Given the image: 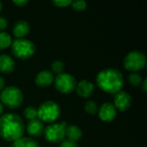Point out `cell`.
Wrapping results in <instances>:
<instances>
[{
  "mask_svg": "<svg viewBox=\"0 0 147 147\" xmlns=\"http://www.w3.org/2000/svg\"><path fill=\"white\" fill-rule=\"evenodd\" d=\"M24 124L22 118L14 113H7L0 116V137L8 142H14L22 137Z\"/></svg>",
  "mask_w": 147,
  "mask_h": 147,
  "instance_id": "1",
  "label": "cell"
},
{
  "mask_svg": "<svg viewBox=\"0 0 147 147\" xmlns=\"http://www.w3.org/2000/svg\"><path fill=\"white\" fill-rule=\"evenodd\" d=\"M96 85L102 91L109 94H116L123 87L122 73L115 68H106L98 72L96 78Z\"/></svg>",
  "mask_w": 147,
  "mask_h": 147,
  "instance_id": "2",
  "label": "cell"
},
{
  "mask_svg": "<svg viewBox=\"0 0 147 147\" xmlns=\"http://www.w3.org/2000/svg\"><path fill=\"white\" fill-rule=\"evenodd\" d=\"M59 105L53 101H46L37 109V117L40 121L46 123H53L60 115Z\"/></svg>",
  "mask_w": 147,
  "mask_h": 147,
  "instance_id": "3",
  "label": "cell"
},
{
  "mask_svg": "<svg viewBox=\"0 0 147 147\" xmlns=\"http://www.w3.org/2000/svg\"><path fill=\"white\" fill-rule=\"evenodd\" d=\"M0 102L9 109H17L23 102V94L22 90L16 86L5 87L1 91Z\"/></svg>",
  "mask_w": 147,
  "mask_h": 147,
  "instance_id": "4",
  "label": "cell"
},
{
  "mask_svg": "<svg viewBox=\"0 0 147 147\" xmlns=\"http://www.w3.org/2000/svg\"><path fill=\"white\" fill-rule=\"evenodd\" d=\"M11 52L19 59H28L35 53L34 44L25 38L16 39L11 43Z\"/></svg>",
  "mask_w": 147,
  "mask_h": 147,
  "instance_id": "5",
  "label": "cell"
},
{
  "mask_svg": "<svg viewBox=\"0 0 147 147\" xmlns=\"http://www.w3.org/2000/svg\"><path fill=\"white\" fill-rule=\"evenodd\" d=\"M66 122L52 123L44 129V136L47 141L52 144H59L65 140Z\"/></svg>",
  "mask_w": 147,
  "mask_h": 147,
  "instance_id": "6",
  "label": "cell"
},
{
  "mask_svg": "<svg viewBox=\"0 0 147 147\" xmlns=\"http://www.w3.org/2000/svg\"><path fill=\"white\" fill-rule=\"evenodd\" d=\"M146 57L140 51H132L124 58L123 65L127 71L137 72L146 67Z\"/></svg>",
  "mask_w": 147,
  "mask_h": 147,
  "instance_id": "7",
  "label": "cell"
},
{
  "mask_svg": "<svg viewBox=\"0 0 147 147\" xmlns=\"http://www.w3.org/2000/svg\"><path fill=\"white\" fill-rule=\"evenodd\" d=\"M55 89L62 94H70L75 90L77 86L76 78L69 73H61L53 79Z\"/></svg>",
  "mask_w": 147,
  "mask_h": 147,
  "instance_id": "8",
  "label": "cell"
},
{
  "mask_svg": "<svg viewBox=\"0 0 147 147\" xmlns=\"http://www.w3.org/2000/svg\"><path fill=\"white\" fill-rule=\"evenodd\" d=\"M132 104V98L126 91H119L115 94L114 96V106L116 109L123 112L127 110Z\"/></svg>",
  "mask_w": 147,
  "mask_h": 147,
  "instance_id": "9",
  "label": "cell"
},
{
  "mask_svg": "<svg viewBox=\"0 0 147 147\" xmlns=\"http://www.w3.org/2000/svg\"><path fill=\"white\" fill-rule=\"evenodd\" d=\"M97 112L100 120L104 122H110L114 121L117 115V110L111 102H104L99 108Z\"/></svg>",
  "mask_w": 147,
  "mask_h": 147,
  "instance_id": "10",
  "label": "cell"
},
{
  "mask_svg": "<svg viewBox=\"0 0 147 147\" xmlns=\"http://www.w3.org/2000/svg\"><path fill=\"white\" fill-rule=\"evenodd\" d=\"M44 125L38 118L28 121L27 124V132L33 138H39L44 133Z\"/></svg>",
  "mask_w": 147,
  "mask_h": 147,
  "instance_id": "11",
  "label": "cell"
},
{
  "mask_svg": "<svg viewBox=\"0 0 147 147\" xmlns=\"http://www.w3.org/2000/svg\"><path fill=\"white\" fill-rule=\"evenodd\" d=\"M54 77L49 71H41L36 74L34 78V83L36 85L41 88H46L53 83Z\"/></svg>",
  "mask_w": 147,
  "mask_h": 147,
  "instance_id": "12",
  "label": "cell"
},
{
  "mask_svg": "<svg viewBox=\"0 0 147 147\" xmlns=\"http://www.w3.org/2000/svg\"><path fill=\"white\" fill-rule=\"evenodd\" d=\"M75 90L79 96L83 98H88L94 92V84L88 80H82L77 84Z\"/></svg>",
  "mask_w": 147,
  "mask_h": 147,
  "instance_id": "13",
  "label": "cell"
},
{
  "mask_svg": "<svg viewBox=\"0 0 147 147\" xmlns=\"http://www.w3.org/2000/svg\"><path fill=\"white\" fill-rule=\"evenodd\" d=\"M16 63L10 56L7 54L0 55V72L4 74H9L14 71Z\"/></svg>",
  "mask_w": 147,
  "mask_h": 147,
  "instance_id": "14",
  "label": "cell"
},
{
  "mask_svg": "<svg viewBox=\"0 0 147 147\" xmlns=\"http://www.w3.org/2000/svg\"><path fill=\"white\" fill-rule=\"evenodd\" d=\"M29 31H30L29 24L24 20H20L14 24L13 34L17 39L24 38L29 33Z\"/></svg>",
  "mask_w": 147,
  "mask_h": 147,
  "instance_id": "15",
  "label": "cell"
},
{
  "mask_svg": "<svg viewBox=\"0 0 147 147\" xmlns=\"http://www.w3.org/2000/svg\"><path fill=\"white\" fill-rule=\"evenodd\" d=\"M65 136L68 138L67 139L68 140L77 143L81 140L83 136V133L78 127L75 125H71V126H67L65 129Z\"/></svg>",
  "mask_w": 147,
  "mask_h": 147,
  "instance_id": "16",
  "label": "cell"
},
{
  "mask_svg": "<svg viewBox=\"0 0 147 147\" xmlns=\"http://www.w3.org/2000/svg\"><path fill=\"white\" fill-rule=\"evenodd\" d=\"M10 147H40L39 143L32 138L22 137L19 140L12 142Z\"/></svg>",
  "mask_w": 147,
  "mask_h": 147,
  "instance_id": "17",
  "label": "cell"
},
{
  "mask_svg": "<svg viewBox=\"0 0 147 147\" xmlns=\"http://www.w3.org/2000/svg\"><path fill=\"white\" fill-rule=\"evenodd\" d=\"M12 39L11 36L4 31H0V50L6 49L11 46Z\"/></svg>",
  "mask_w": 147,
  "mask_h": 147,
  "instance_id": "18",
  "label": "cell"
},
{
  "mask_svg": "<svg viewBox=\"0 0 147 147\" xmlns=\"http://www.w3.org/2000/svg\"><path fill=\"white\" fill-rule=\"evenodd\" d=\"M23 115L28 121L36 119L37 118V109L33 106H28L24 109Z\"/></svg>",
  "mask_w": 147,
  "mask_h": 147,
  "instance_id": "19",
  "label": "cell"
},
{
  "mask_svg": "<svg viewBox=\"0 0 147 147\" xmlns=\"http://www.w3.org/2000/svg\"><path fill=\"white\" fill-rule=\"evenodd\" d=\"M143 78L141 77L140 74L136 73V72H133L132 74L129 75L128 77V82L131 85L133 86H139L141 85L142 82H143Z\"/></svg>",
  "mask_w": 147,
  "mask_h": 147,
  "instance_id": "20",
  "label": "cell"
},
{
  "mask_svg": "<svg viewBox=\"0 0 147 147\" xmlns=\"http://www.w3.org/2000/svg\"><path fill=\"white\" fill-rule=\"evenodd\" d=\"M51 68H52V70H53V71L54 73L59 75V74L63 73L64 69H65V65L61 60H55L51 65Z\"/></svg>",
  "mask_w": 147,
  "mask_h": 147,
  "instance_id": "21",
  "label": "cell"
},
{
  "mask_svg": "<svg viewBox=\"0 0 147 147\" xmlns=\"http://www.w3.org/2000/svg\"><path fill=\"white\" fill-rule=\"evenodd\" d=\"M84 110L90 115H95L98 111L97 104L93 101H88L84 105Z\"/></svg>",
  "mask_w": 147,
  "mask_h": 147,
  "instance_id": "22",
  "label": "cell"
},
{
  "mask_svg": "<svg viewBox=\"0 0 147 147\" xmlns=\"http://www.w3.org/2000/svg\"><path fill=\"white\" fill-rule=\"evenodd\" d=\"M71 5L75 10L83 11L84 9H86L87 3L85 1H83V0H76V1H71Z\"/></svg>",
  "mask_w": 147,
  "mask_h": 147,
  "instance_id": "23",
  "label": "cell"
},
{
  "mask_svg": "<svg viewBox=\"0 0 147 147\" xmlns=\"http://www.w3.org/2000/svg\"><path fill=\"white\" fill-rule=\"evenodd\" d=\"M52 3L56 7H59V8L67 7L70 4H71V0H53Z\"/></svg>",
  "mask_w": 147,
  "mask_h": 147,
  "instance_id": "24",
  "label": "cell"
},
{
  "mask_svg": "<svg viewBox=\"0 0 147 147\" xmlns=\"http://www.w3.org/2000/svg\"><path fill=\"white\" fill-rule=\"evenodd\" d=\"M59 147H78V146L75 142H72V141L68 140H65L64 141H62L60 143V146Z\"/></svg>",
  "mask_w": 147,
  "mask_h": 147,
  "instance_id": "25",
  "label": "cell"
},
{
  "mask_svg": "<svg viewBox=\"0 0 147 147\" xmlns=\"http://www.w3.org/2000/svg\"><path fill=\"white\" fill-rule=\"evenodd\" d=\"M8 25L7 19L3 16H0V31H3Z\"/></svg>",
  "mask_w": 147,
  "mask_h": 147,
  "instance_id": "26",
  "label": "cell"
},
{
  "mask_svg": "<svg viewBox=\"0 0 147 147\" xmlns=\"http://www.w3.org/2000/svg\"><path fill=\"white\" fill-rule=\"evenodd\" d=\"M28 3V0H14V1H13V3L16 4V5L18 6V7H22V6H24L25 4H27Z\"/></svg>",
  "mask_w": 147,
  "mask_h": 147,
  "instance_id": "27",
  "label": "cell"
},
{
  "mask_svg": "<svg viewBox=\"0 0 147 147\" xmlns=\"http://www.w3.org/2000/svg\"><path fill=\"white\" fill-rule=\"evenodd\" d=\"M146 84H147V79L146 78H145L144 80H143V82H142V84H141V88H142V90H143V92L145 93V94H146L147 92V87H146Z\"/></svg>",
  "mask_w": 147,
  "mask_h": 147,
  "instance_id": "28",
  "label": "cell"
},
{
  "mask_svg": "<svg viewBox=\"0 0 147 147\" xmlns=\"http://www.w3.org/2000/svg\"><path fill=\"white\" fill-rule=\"evenodd\" d=\"M4 85H5V83H4V79H3V77H1L0 76V91H2L5 87H4Z\"/></svg>",
  "mask_w": 147,
  "mask_h": 147,
  "instance_id": "29",
  "label": "cell"
},
{
  "mask_svg": "<svg viewBox=\"0 0 147 147\" xmlns=\"http://www.w3.org/2000/svg\"><path fill=\"white\" fill-rule=\"evenodd\" d=\"M3 103L0 102V116L3 114Z\"/></svg>",
  "mask_w": 147,
  "mask_h": 147,
  "instance_id": "30",
  "label": "cell"
},
{
  "mask_svg": "<svg viewBox=\"0 0 147 147\" xmlns=\"http://www.w3.org/2000/svg\"><path fill=\"white\" fill-rule=\"evenodd\" d=\"M2 8H3V4H2V3L0 2V12H1V10H2Z\"/></svg>",
  "mask_w": 147,
  "mask_h": 147,
  "instance_id": "31",
  "label": "cell"
}]
</instances>
